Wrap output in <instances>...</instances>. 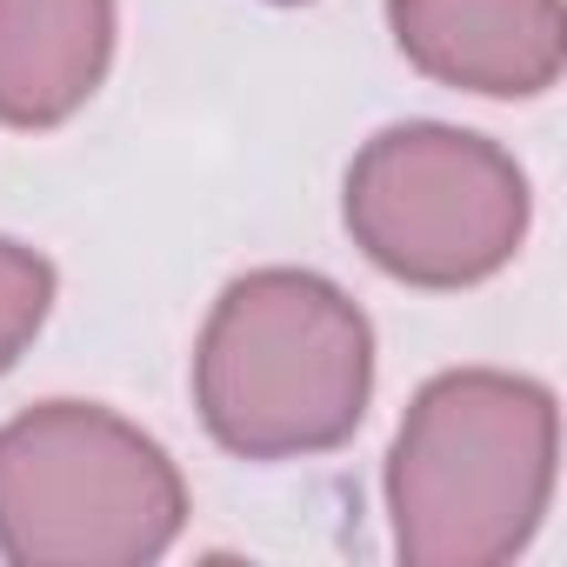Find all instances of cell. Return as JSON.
Returning a JSON list of instances; mask_svg holds the SVG:
<instances>
[{
  "label": "cell",
  "mask_w": 567,
  "mask_h": 567,
  "mask_svg": "<svg viewBox=\"0 0 567 567\" xmlns=\"http://www.w3.org/2000/svg\"><path fill=\"white\" fill-rule=\"evenodd\" d=\"M374 394V328L321 274L260 267L214 301L194 348V408L240 461L341 447Z\"/></svg>",
  "instance_id": "1"
},
{
  "label": "cell",
  "mask_w": 567,
  "mask_h": 567,
  "mask_svg": "<svg viewBox=\"0 0 567 567\" xmlns=\"http://www.w3.org/2000/svg\"><path fill=\"white\" fill-rule=\"evenodd\" d=\"M554 494V394L527 374H434L388 454L394 554L408 567L514 560Z\"/></svg>",
  "instance_id": "2"
},
{
  "label": "cell",
  "mask_w": 567,
  "mask_h": 567,
  "mask_svg": "<svg viewBox=\"0 0 567 567\" xmlns=\"http://www.w3.org/2000/svg\"><path fill=\"white\" fill-rule=\"evenodd\" d=\"M181 527V467L134 421L41 401L0 427V554L14 567H141Z\"/></svg>",
  "instance_id": "3"
},
{
  "label": "cell",
  "mask_w": 567,
  "mask_h": 567,
  "mask_svg": "<svg viewBox=\"0 0 567 567\" xmlns=\"http://www.w3.org/2000/svg\"><path fill=\"white\" fill-rule=\"evenodd\" d=\"M527 174L467 127H381L348 167V234L408 288H474L520 254Z\"/></svg>",
  "instance_id": "4"
},
{
  "label": "cell",
  "mask_w": 567,
  "mask_h": 567,
  "mask_svg": "<svg viewBox=\"0 0 567 567\" xmlns=\"http://www.w3.org/2000/svg\"><path fill=\"white\" fill-rule=\"evenodd\" d=\"M394 48L441 87L527 101L560 81V0H388Z\"/></svg>",
  "instance_id": "5"
},
{
  "label": "cell",
  "mask_w": 567,
  "mask_h": 567,
  "mask_svg": "<svg viewBox=\"0 0 567 567\" xmlns=\"http://www.w3.org/2000/svg\"><path fill=\"white\" fill-rule=\"evenodd\" d=\"M114 61V0H0V127H61Z\"/></svg>",
  "instance_id": "6"
},
{
  "label": "cell",
  "mask_w": 567,
  "mask_h": 567,
  "mask_svg": "<svg viewBox=\"0 0 567 567\" xmlns=\"http://www.w3.org/2000/svg\"><path fill=\"white\" fill-rule=\"evenodd\" d=\"M48 308H54V267L21 240H0V374L48 328Z\"/></svg>",
  "instance_id": "7"
},
{
  "label": "cell",
  "mask_w": 567,
  "mask_h": 567,
  "mask_svg": "<svg viewBox=\"0 0 567 567\" xmlns=\"http://www.w3.org/2000/svg\"><path fill=\"white\" fill-rule=\"evenodd\" d=\"M280 8H301V0H280Z\"/></svg>",
  "instance_id": "8"
}]
</instances>
